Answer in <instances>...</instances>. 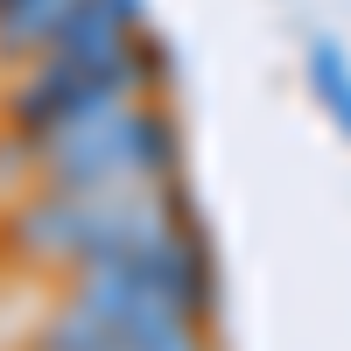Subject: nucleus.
<instances>
[{
  "label": "nucleus",
  "mask_w": 351,
  "mask_h": 351,
  "mask_svg": "<svg viewBox=\"0 0 351 351\" xmlns=\"http://www.w3.org/2000/svg\"><path fill=\"white\" fill-rule=\"evenodd\" d=\"M64 274H71V295H84V302L176 309V316H197V324H211L218 295H225L218 253L197 218H176V225L148 232V239H127V246H99Z\"/></svg>",
  "instance_id": "obj_2"
},
{
  "label": "nucleus",
  "mask_w": 351,
  "mask_h": 351,
  "mask_svg": "<svg viewBox=\"0 0 351 351\" xmlns=\"http://www.w3.org/2000/svg\"><path fill=\"white\" fill-rule=\"evenodd\" d=\"M36 176L43 190H120V183H176L183 169V134L155 99L106 106L92 120L49 127V134H8L0 141V176Z\"/></svg>",
  "instance_id": "obj_1"
},
{
  "label": "nucleus",
  "mask_w": 351,
  "mask_h": 351,
  "mask_svg": "<svg viewBox=\"0 0 351 351\" xmlns=\"http://www.w3.org/2000/svg\"><path fill=\"white\" fill-rule=\"evenodd\" d=\"M169 77V49L155 36H134L120 49H84V56H36V71L21 77V92L8 106L14 134H49V127H71V120H92L106 106H127V99H155Z\"/></svg>",
  "instance_id": "obj_4"
},
{
  "label": "nucleus",
  "mask_w": 351,
  "mask_h": 351,
  "mask_svg": "<svg viewBox=\"0 0 351 351\" xmlns=\"http://www.w3.org/2000/svg\"><path fill=\"white\" fill-rule=\"evenodd\" d=\"M28 351H211V324L176 309H120L64 295L28 337Z\"/></svg>",
  "instance_id": "obj_5"
},
{
  "label": "nucleus",
  "mask_w": 351,
  "mask_h": 351,
  "mask_svg": "<svg viewBox=\"0 0 351 351\" xmlns=\"http://www.w3.org/2000/svg\"><path fill=\"white\" fill-rule=\"evenodd\" d=\"M148 36V0H71L56 28L36 43V56H84V49H120ZM28 56V64H36Z\"/></svg>",
  "instance_id": "obj_6"
},
{
  "label": "nucleus",
  "mask_w": 351,
  "mask_h": 351,
  "mask_svg": "<svg viewBox=\"0 0 351 351\" xmlns=\"http://www.w3.org/2000/svg\"><path fill=\"white\" fill-rule=\"evenodd\" d=\"M0 8H8V0H0Z\"/></svg>",
  "instance_id": "obj_9"
},
{
  "label": "nucleus",
  "mask_w": 351,
  "mask_h": 351,
  "mask_svg": "<svg viewBox=\"0 0 351 351\" xmlns=\"http://www.w3.org/2000/svg\"><path fill=\"white\" fill-rule=\"evenodd\" d=\"M190 218V197L176 183H120V190H43L14 211V246L43 267H77L99 246H127L148 232Z\"/></svg>",
  "instance_id": "obj_3"
},
{
  "label": "nucleus",
  "mask_w": 351,
  "mask_h": 351,
  "mask_svg": "<svg viewBox=\"0 0 351 351\" xmlns=\"http://www.w3.org/2000/svg\"><path fill=\"white\" fill-rule=\"evenodd\" d=\"M302 77H309L316 106L330 112V127L351 141V56H344L330 36H309V49H302Z\"/></svg>",
  "instance_id": "obj_7"
},
{
  "label": "nucleus",
  "mask_w": 351,
  "mask_h": 351,
  "mask_svg": "<svg viewBox=\"0 0 351 351\" xmlns=\"http://www.w3.org/2000/svg\"><path fill=\"white\" fill-rule=\"evenodd\" d=\"M71 0H8V8H0V56H36V43L56 28V14H64Z\"/></svg>",
  "instance_id": "obj_8"
}]
</instances>
